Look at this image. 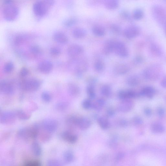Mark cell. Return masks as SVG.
I'll use <instances>...</instances> for the list:
<instances>
[{"instance_id": "6da1fadb", "label": "cell", "mask_w": 166, "mask_h": 166, "mask_svg": "<svg viewBox=\"0 0 166 166\" xmlns=\"http://www.w3.org/2000/svg\"><path fill=\"white\" fill-rule=\"evenodd\" d=\"M55 1L52 0L39 1L34 3L33 10L36 16L43 17L47 13L49 9L54 4Z\"/></svg>"}, {"instance_id": "7a4b0ae2", "label": "cell", "mask_w": 166, "mask_h": 166, "mask_svg": "<svg viewBox=\"0 0 166 166\" xmlns=\"http://www.w3.org/2000/svg\"><path fill=\"white\" fill-rule=\"evenodd\" d=\"M41 85V82L38 79H25L21 81L19 84L20 89L24 91L34 92L38 90Z\"/></svg>"}, {"instance_id": "3957f363", "label": "cell", "mask_w": 166, "mask_h": 166, "mask_svg": "<svg viewBox=\"0 0 166 166\" xmlns=\"http://www.w3.org/2000/svg\"><path fill=\"white\" fill-rule=\"evenodd\" d=\"M19 13L18 7L13 4L7 5L3 10V15L5 19L8 21L14 20Z\"/></svg>"}, {"instance_id": "277c9868", "label": "cell", "mask_w": 166, "mask_h": 166, "mask_svg": "<svg viewBox=\"0 0 166 166\" xmlns=\"http://www.w3.org/2000/svg\"><path fill=\"white\" fill-rule=\"evenodd\" d=\"M160 71L159 68L157 66L148 67L143 71L142 76L147 80L155 81L160 77Z\"/></svg>"}, {"instance_id": "5b68a950", "label": "cell", "mask_w": 166, "mask_h": 166, "mask_svg": "<svg viewBox=\"0 0 166 166\" xmlns=\"http://www.w3.org/2000/svg\"><path fill=\"white\" fill-rule=\"evenodd\" d=\"M59 125L58 121L53 119H45L42 122V127L43 130L50 134L54 133L57 130Z\"/></svg>"}, {"instance_id": "8992f818", "label": "cell", "mask_w": 166, "mask_h": 166, "mask_svg": "<svg viewBox=\"0 0 166 166\" xmlns=\"http://www.w3.org/2000/svg\"><path fill=\"white\" fill-rule=\"evenodd\" d=\"M114 52L119 57L126 58L129 55V52L126 45L122 41H115Z\"/></svg>"}, {"instance_id": "52a82bcc", "label": "cell", "mask_w": 166, "mask_h": 166, "mask_svg": "<svg viewBox=\"0 0 166 166\" xmlns=\"http://www.w3.org/2000/svg\"><path fill=\"white\" fill-rule=\"evenodd\" d=\"M17 116L16 113L7 111L1 112L0 122L2 124H10L16 121Z\"/></svg>"}, {"instance_id": "ba28073f", "label": "cell", "mask_w": 166, "mask_h": 166, "mask_svg": "<svg viewBox=\"0 0 166 166\" xmlns=\"http://www.w3.org/2000/svg\"><path fill=\"white\" fill-rule=\"evenodd\" d=\"M118 99L121 101L131 99L139 96V93L135 90L129 89L127 90H119L117 94Z\"/></svg>"}, {"instance_id": "9c48e42d", "label": "cell", "mask_w": 166, "mask_h": 166, "mask_svg": "<svg viewBox=\"0 0 166 166\" xmlns=\"http://www.w3.org/2000/svg\"><path fill=\"white\" fill-rule=\"evenodd\" d=\"M84 48L81 45L76 44H72L68 47L67 54L70 57L74 58L82 54L84 52Z\"/></svg>"}, {"instance_id": "30bf717a", "label": "cell", "mask_w": 166, "mask_h": 166, "mask_svg": "<svg viewBox=\"0 0 166 166\" xmlns=\"http://www.w3.org/2000/svg\"><path fill=\"white\" fill-rule=\"evenodd\" d=\"M140 29L134 25L128 26L124 30V35L128 39H132L138 36L140 33Z\"/></svg>"}, {"instance_id": "8fae6325", "label": "cell", "mask_w": 166, "mask_h": 166, "mask_svg": "<svg viewBox=\"0 0 166 166\" xmlns=\"http://www.w3.org/2000/svg\"><path fill=\"white\" fill-rule=\"evenodd\" d=\"M134 103L130 99L121 101L117 105V110L120 112L126 113L130 111L133 109Z\"/></svg>"}, {"instance_id": "7c38bea8", "label": "cell", "mask_w": 166, "mask_h": 166, "mask_svg": "<svg viewBox=\"0 0 166 166\" xmlns=\"http://www.w3.org/2000/svg\"><path fill=\"white\" fill-rule=\"evenodd\" d=\"M0 91L4 95H12L14 92V88L11 83L3 80L0 82Z\"/></svg>"}, {"instance_id": "4fadbf2b", "label": "cell", "mask_w": 166, "mask_h": 166, "mask_svg": "<svg viewBox=\"0 0 166 166\" xmlns=\"http://www.w3.org/2000/svg\"><path fill=\"white\" fill-rule=\"evenodd\" d=\"M53 68V65L50 60H44L41 62L38 65V69L41 73L44 74L50 73Z\"/></svg>"}, {"instance_id": "5bb4252c", "label": "cell", "mask_w": 166, "mask_h": 166, "mask_svg": "<svg viewBox=\"0 0 166 166\" xmlns=\"http://www.w3.org/2000/svg\"><path fill=\"white\" fill-rule=\"evenodd\" d=\"M89 65L87 62L84 60H80L76 70L74 73L78 77H80L82 74L88 69Z\"/></svg>"}, {"instance_id": "9a60e30c", "label": "cell", "mask_w": 166, "mask_h": 166, "mask_svg": "<svg viewBox=\"0 0 166 166\" xmlns=\"http://www.w3.org/2000/svg\"><path fill=\"white\" fill-rule=\"evenodd\" d=\"M53 37L56 42L59 44H65L68 42V37L62 31L56 32L54 34Z\"/></svg>"}, {"instance_id": "2e32d148", "label": "cell", "mask_w": 166, "mask_h": 166, "mask_svg": "<svg viewBox=\"0 0 166 166\" xmlns=\"http://www.w3.org/2000/svg\"><path fill=\"white\" fill-rule=\"evenodd\" d=\"M92 122L89 119L85 117H78L77 127L82 130H87L91 126Z\"/></svg>"}, {"instance_id": "e0dca14e", "label": "cell", "mask_w": 166, "mask_h": 166, "mask_svg": "<svg viewBox=\"0 0 166 166\" xmlns=\"http://www.w3.org/2000/svg\"><path fill=\"white\" fill-rule=\"evenodd\" d=\"M60 137L63 140L71 144L76 142L78 139L77 136L69 131H63L60 134Z\"/></svg>"}, {"instance_id": "ac0fdd59", "label": "cell", "mask_w": 166, "mask_h": 166, "mask_svg": "<svg viewBox=\"0 0 166 166\" xmlns=\"http://www.w3.org/2000/svg\"><path fill=\"white\" fill-rule=\"evenodd\" d=\"M67 90L70 95L72 97H77L80 95V88L79 86L75 83H69L67 85Z\"/></svg>"}, {"instance_id": "d6986e66", "label": "cell", "mask_w": 166, "mask_h": 166, "mask_svg": "<svg viewBox=\"0 0 166 166\" xmlns=\"http://www.w3.org/2000/svg\"><path fill=\"white\" fill-rule=\"evenodd\" d=\"M129 66L126 64L121 63L116 65L114 68V73L116 74L122 75L127 73L130 70Z\"/></svg>"}, {"instance_id": "ffe728a7", "label": "cell", "mask_w": 166, "mask_h": 166, "mask_svg": "<svg viewBox=\"0 0 166 166\" xmlns=\"http://www.w3.org/2000/svg\"><path fill=\"white\" fill-rule=\"evenodd\" d=\"M18 137L25 141H27L31 138L30 127H26L21 128L17 132Z\"/></svg>"}, {"instance_id": "44dd1931", "label": "cell", "mask_w": 166, "mask_h": 166, "mask_svg": "<svg viewBox=\"0 0 166 166\" xmlns=\"http://www.w3.org/2000/svg\"><path fill=\"white\" fill-rule=\"evenodd\" d=\"M155 93V89L152 87L147 86L142 89L139 94V96H145L151 99L153 97Z\"/></svg>"}, {"instance_id": "7402d4cb", "label": "cell", "mask_w": 166, "mask_h": 166, "mask_svg": "<svg viewBox=\"0 0 166 166\" xmlns=\"http://www.w3.org/2000/svg\"><path fill=\"white\" fill-rule=\"evenodd\" d=\"M115 40L109 39L105 42L103 48V51L105 55H109L114 52Z\"/></svg>"}, {"instance_id": "603a6c76", "label": "cell", "mask_w": 166, "mask_h": 166, "mask_svg": "<svg viewBox=\"0 0 166 166\" xmlns=\"http://www.w3.org/2000/svg\"><path fill=\"white\" fill-rule=\"evenodd\" d=\"M97 121L100 127L103 130L108 129L110 126V122L106 116H99Z\"/></svg>"}, {"instance_id": "cb8c5ba5", "label": "cell", "mask_w": 166, "mask_h": 166, "mask_svg": "<svg viewBox=\"0 0 166 166\" xmlns=\"http://www.w3.org/2000/svg\"><path fill=\"white\" fill-rule=\"evenodd\" d=\"M140 82V78L137 75L133 74L128 76L126 80L127 84L131 87L137 86Z\"/></svg>"}, {"instance_id": "d4e9b609", "label": "cell", "mask_w": 166, "mask_h": 166, "mask_svg": "<svg viewBox=\"0 0 166 166\" xmlns=\"http://www.w3.org/2000/svg\"><path fill=\"white\" fill-rule=\"evenodd\" d=\"M72 33L75 38L79 39L85 37L87 35V31L84 28L78 27L74 28Z\"/></svg>"}, {"instance_id": "484cf974", "label": "cell", "mask_w": 166, "mask_h": 166, "mask_svg": "<svg viewBox=\"0 0 166 166\" xmlns=\"http://www.w3.org/2000/svg\"><path fill=\"white\" fill-rule=\"evenodd\" d=\"M105 104V102L104 99L99 98L93 102L92 108L97 112H100L103 110Z\"/></svg>"}, {"instance_id": "4316f807", "label": "cell", "mask_w": 166, "mask_h": 166, "mask_svg": "<svg viewBox=\"0 0 166 166\" xmlns=\"http://www.w3.org/2000/svg\"><path fill=\"white\" fill-rule=\"evenodd\" d=\"M100 92L103 97L109 98L112 95V90L111 87L108 85L105 84L102 85L100 87Z\"/></svg>"}, {"instance_id": "83f0119b", "label": "cell", "mask_w": 166, "mask_h": 166, "mask_svg": "<svg viewBox=\"0 0 166 166\" xmlns=\"http://www.w3.org/2000/svg\"><path fill=\"white\" fill-rule=\"evenodd\" d=\"M31 149L34 155L36 157H39L42 153V149L40 143L38 142H33L31 145Z\"/></svg>"}, {"instance_id": "f1b7e54d", "label": "cell", "mask_w": 166, "mask_h": 166, "mask_svg": "<svg viewBox=\"0 0 166 166\" xmlns=\"http://www.w3.org/2000/svg\"><path fill=\"white\" fill-rule=\"evenodd\" d=\"M93 34L98 37H102L105 33V30L103 26L100 25L94 26L92 29Z\"/></svg>"}, {"instance_id": "f546056e", "label": "cell", "mask_w": 166, "mask_h": 166, "mask_svg": "<svg viewBox=\"0 0 166 166\" xmlns=\"http://www.w3.org/2000/svg\"><path fill=\"white\" fill-rule=\"evenodd\" d=\"M104 7L109 10H114L119 6V1L117 0H107L104 2Z\"/></svg>"}, {"instance_id": "4dcf8cb0", "label": "cell", "mask_w": 166, "mask_h": 166, "mask_svg": "<svg viewBox=\"0 0 166 166\" xmlns=\"http://www.w3.org/2000/svg\"><path fill=\"white\" fill-rule=\"evenodd\" d=\"M151 129L154 133H163L165 130V128L163 124L157 122L152 124Z\"/></svg>"}, {"instance_id": "1f68e13d", "label": "cell", "mask_w": 166, "mask_h": 166, "mask_svg": "<svg viewBox=\"0 0 166 166\" xmlns=\"http://www.w3.org/2000/svg\"><path fill=\"white\" fill-rule=\"evenodd\" d=\"M86 91L89 99L92 100L95 99L96 92L95 86L87 85L86 87Z\"/></svg>"}, {"instance_id": "d6a6232c", "label": "cell", "mask_w": 166, "mask_h": 166, "mask_svg": "<svg viewBox=\"0 0 166 166\" xmlns=\"http://www.w3.org/2000/svg\"><path fill=\"white\" fill-rule=\"evenodd\" d=\"M29 50L31 53L35 56H39L42 54V50L39 45L33 44L29 47Z\"/></svg>"}, {"instance_id": "836d02e7", "label": "cell", "mask_w": 166, "mask_h": 166, "mask_svg": "<svg viewBox=\"0 0 166 166\" xmlns=\"http://www.w3.org/2000/svg\"><path fill=\"white\" fill-rule=\"evenodd\" d=\"M30 35L27 34H20L16 36L15 37L14 43L15 45H19L21 44L30 38Z\"/></svg>"}, {"instance_id": "e575fe53", "label": "cell", "mask_w": 166, "mask_h": 166, "mask_svg": "<svg viewBox=\"0 0 166 166\" xmlns=\"http://www.w3.org/2000/svg\"><path fill=\"white\" fill-rule=\"evenodd\" d=\"M30 128L31 139H36L39 136V134L40 129L39 125L35 123L30 127Z\"/></svg>"}, {"instance_id": "d590c367", "label": "cell", "mask_w": 166, "mask_h": 166, "mask_svg": "<svg viewBox=\"0 0 166 166\" xmlns=\"http://www.w3.org/2000/svg\"><path fill=\"white\" fill-rule=\"evenodd\" d=\"M80 60L73 58L70 59L67 63V67L71 71L75 72L76 70Z\"/></svg>"}, {"instance_id": "8d00e7d4", "label": "cell", "mask_w": 166, "mask_h": 166, "mask_svg": "<svg viewBox=\"0 0 166 166\" xmlns=\"http://www.w3.org/2000/svg\"><path fill=\"white\" fill-rule=\"evenodd\" d=\"M63 158L64 162L66 164H70L74 160L73 153L70 150H67L64 153Z\"/></svg>"}, {"instance_id": "74e56055", "label": "cell", "mask_w": 166, "mask_h": 166, "mask_svg": "<svg viewBox=\"0 0 166 166\" xmlns=\"http://www.w3.org/2000/svg\"><path fill=\"white\" fill-rule=\"evenodd\" d=\"M78 117L73 115L68 117L66 119V123L67 126L72 127H77Z\"/></svg>"}, {"instance_id": "f35d334b", "label": "cell", "mask_w": 166, "mask_h": 166, "mask_svg": "<svg viewBox=\"0 0 166 166\" xmlns=\"http://www.w3.org/2000/svg\"><path fill=\"white\" fill-rule=\"evenodd\" d=\"M94 69L98 73L103 71L105 67L104 62L101 60H97L94 63Z\"/></svg>"}, {"instance_id": "ab89813d", "label": "cell", "mask_w": 166, "mask_h": 166, "mask_svg": "<svg viewBox=\"0 0 166 166\" xmlns=\"http://www.w3.org/2000/svg\"><path fill=\"white\" fill-rule=\"evenodd\" d=\"M69 105V104L66 102H60L55 105V108L56 110L62 112L67 110Z\"/></svg>"}, {"instance_id": "60d3db41", "label": "cell", "mask_w": 166, "mask_h": 166, "mask_svg": "<svg viewBox=\"0 0 166 166\" xmlns=\"http://www.w3.org/2000/svg\"><path fill=\"white\" fill-rule=\"evenodd\" d=\"M17 117L21 120H27L31 117V115L22 110H18L16 112Z\"/></svg>"}, {"instance_id": "b9f144b4", "label": "cell", "mask_w": 166, "mask_h": 166, "mask_svg": "<svg viewBox=\"0 0 166 166\" xmlns=\"http://www.w3.org/2000/svg\"><path fill=\"white\" fill-rule=\"evenodd\" d=\"M93 102L92 100L89 98L83 100L82 103V106L83 109L86 110H88L92 108Z\"/></svg>"}, {"instance_id": "7bdbcfd3", "label": "cell", "mask_w": 166, "mask_h": 166, "mask_svg": "<svg viewBox=\"0 0 166 166\" xmlns=\"http://www.w3.org/2000/svg\"><path fill=\"white\" fill-rule=\"evenodd\" d=\"M14 66L12 62L6 63L3 67V70L4 72L8 74L12 73L14 69Z\"/></svg>"}, {"instance_id": "ee69618b", "label": "cell", "mask_w": 166, "mask_h": 166, "mask_svg": "<svg viewBox=\"0 0 166 166\" xmlns=\"http://www.w3.org/2000/svg\"><path fill=\"white\" fill-rule=\"evenodd\" d=\"M110 30L114 34L119 36L122 33V29L120 26L116 24H113L110 26Z\"/></svg>"}, {"instance_id": "f6af8a7d", "label": "cell", "mask_w": 166, "mask_h": 166, "mask_svg": "<svg viewBox=\"0 0 166 166\" xmlns=\"http://www.w3.org/2000/svg\"><path fill=\"white\" fill-rule=\"evenodd\" d=\"M115 124L118 126L121 127H126L129 124L128 120L124 118H120L116 120Z\"/></svg>"}, {"instance_id": "bcb514c9", "label": "cell", "mask_w": 166, "mask_h": 166, "mask_svg": "<svg viewBox=\"0 0 166 166\" xmlns=\"http://www.w3.org/2000/svg\"><path fill=\"white\" fill-rule=\"evenodd\" d=\"M77 21L76 19L74 18H70L67 19L64 21L63 24L66 27H69L76 24Z\"/></svg>"}, {"instance_id": "7dc6e473", "label": "cell", "mask_w": 166, "mask_h": 166, "mask_svg": "<svg viewBox=\"0 0 166 166\" xmlns=\"http://www.w3.org/2000/svg\"><path fill=\"white\" fill-rule=\"evenodd\" d=\"M41 98L44 102L47 103L50 102L52 99L51 94L47 91L44 92L42 93Z\"/></svg>"}, {"instance_id": "c3c4849f", "label": "cell", "mask_w": 166, "mask_h": 166, "mask_svg": "<svg viewBox=\"0 0 166 166\" xmlns=\"http://www.w3.org/2000/svg\"><path fill=\"white\" fill-rule=\"evenodd\" d=\"M47 166H64L61 161L56 159H51L47 161Z\"/></svg>"}, {"instance_id": "681fc988", "label": "cell", "mask_w": 166, "mask_h": 166, "mask_svg": "<svg viewBox=\"0 0 166 166\" xmlns=\"http://www.w3.org/2000/svg\"><path fill=\"white\" fill-rule=\"evenodd\" d=\"M50 54L53 56H59L62 53V50L59 47H52L50 50Z\"/></svg>"}, {"instance_id": "f907efd6", "label": "cell", "mask_w": 166, "mask_h": 166, "mask_svg": "<svg viewBox=\"0 0 166 166\" xmlns=\"http://www.w3.org/2000/svg\"><path fill=\"white\" fill-rule=\"evenodd\" d=\"M143 15L142 10L140 9H137L134 11L133 17L136 20H139L142 18Z\"/></svg>"}, {"instance_id": "816d5d0a", "label": "cell", "mask_w": 166, "mask_h": 166, "mask_svg": "<svg viewBox=\"0 0 166 166\" xmlns=\"http://www.w3.org/2000/svg\"><path fill=\"white\" fill-rule=\"evenodd\" d=\"M131 122L132 124L135 126H139L143 123L142 119L138 116H135L132 119Z\"/></svg>"}, {"instance_id": "f5cc1de1", "label": "cell", "mask_w": 166, "mask_h": 166, "mask_svg": "<svg viewBox=\"0 0 166 166\" xmlns=\"http://www.w3.org/2000/svg\"><path fill=\"white\" fill-rule=\"evenodd\" d=\"M116 114V111L114 108L109 107L105 111V116L107 118H112Z\"/></svg>"}, {"instance_id": "db71d44e", "label": "cell", "mask_w": 166, "mask_h": 166, "mask_svg": "<svg viewBox=\"0 0 166 166\" xmlns=\"http://www.w3.org/2000/svg\"><path fill=\"white\" fill-rule=\"evenodd\" d=\"M24 166H42V164L39 161L33 160L27 162Z\"/></svg>"}, {"instance_id": "11a10c76", "label": "cell", "mask_w": 166, "mask_h": 166, "mask_svg": "<svg viewBox=\"0 0 166 166\" xmlns=\"http://www.w3.org/2000/svg\"><path fill=\"white\" fill-rule=\"evenodd\" d=\"M121 16L126 20L130 21L131 20V16L130 13L125 10H122L120 13Z\"/></svg>"}, {"instance_id": "9f6ffc18", "label": "cell", "mask_w": 166, "mask_h": 166, "mask_svg": "<svg viewBox=\"0 0 166 166\" xmlns=\"http://www.w3.org/2000/svg\"><path fill=\"white\" fill-rule=\"evenodd\" d=\"M51 138V134L46 133L42 135L41 136V141L44 142H47L50 140Z\"/></svg>"}, {"instance_id": "6f0895ef", "label": "cell", "mask_w": 166, "mask_h": 166, "mask_svg": "<svg viewBox=\"0 0 166 166\" xmlns=\"http://www.w3.org/2000/svg\"><path fill=\"white\" fill-rule=\"evenodd\" d=\"M87 82L88 85L95 86L97 82V79L95 77H90L87 79Z\"/></svg>"}, {"instance_id": "680465c9", "label": "cell", "mask_w": 166, "mask_h": 166, "mask_svg": "<svg viewBox=\"0 0 166 166\" xmlns=\"http://www.w3.org/2000/svg\"><path fill=\"white\" fill-rule=\"evenodd\" d=\"M157 116L160 118H163L165 114V110L163 107H158L156 110Z\"/></svg>"}, {"instance_id": "91938a15", "label": "cell", "mask_w": 166, "mask_h": 166, "mask_svg": "<svg viewBox=\"0 0 166 166\" xmlns=\"http://www.w3.org/2000/svg\"><path fill=\"white\" fill-rule=\"evenodd\" d=\"M29 74L28 70L26 67L22 68L20 72V76L22 77L27 76Z\"/></svg>"}, {"instance_id": "94428289", "label": "cell", "mask_w": 166, "mask_h": 166, "mask_svg": "<svg viewBox=\"0 0 166 166\" xmlns=\"http://www.w3.org/2000/svg\"><path fill=\"white\" fill-rule=\"evenodd\" d=\"M143 59L140 56H135L133 59V62L136 64H139L142 62Z\"/></svg>"}, {"instance_id": "6125c7cd", "label": "cell", "mask_w": 166, "mask_h": 166, "mask_svg": "<svg viewBox=\"0 0 166 166\" xmlns=\"http://www.w3.org/2000/svg\"><path fill=\"white\" fill-rule=\"evenodd\" d=\"M144 112L145 115L147 116H150L152 115V111L150 108L148 107L145 108Z\"/></svg>"}, {"instance_id": "be15d7a7", "label": "cell", "mask_w": 166, "mask_h": 166, "mask_svg": "<svg viewBox=\"0 0 166 166\" xmlns=\"http://www.w3.org/2000/svg\"><path fill=\"white\" fill-rule=\"evenodd\" d=\"M161 84L162 87L166 88V77L164 78L162 80Z\"/></svg>"}, {"instance_id": "e7e4bbea", "label": "cell", "mask_w": 166, "mask_h": 166, "mask_svg": "<svg viewBox=\"0 0 166 166\" xmlns=\"http://www.w3.org/2000/svg\"><path fill=\"white\" fill-rule=\"evenodd\" d=\"M124 156V155L122 153H120L118 154V156H117L116 158L117 160H119L122 159Z\"/></svg>"}, {"instance_id": "03108f58", "label": "cell", "mask_w": 166, "mask_h": 166, "mask_svg": "<svg viewBox=\"0 0 166 166\" xmlns=\"http://www.w3.org/2000/svg\"><path fill=\"white\" fill-rule=\"evenodd\" d=\"M4 2L5 4L7 5L13 4V1H11V0H5Z\"/></svg>"}, {"instance_id": "003e7915", "label": "cell", "mask_w": 166, "mask_h": 166, "mask_svg": "<svg viewBox=\"0 0 166 166\" xmlns=\"http://www.w3.org/2000/svg\"></svg>"}]
</instances>
